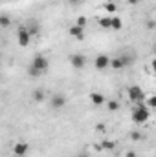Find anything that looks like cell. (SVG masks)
Returning <instances> with one entry per match:
<instances>
[{
    "instance_id": "obj_11",
    "label": "cell",
    "mask_w": 156,
    "mask_h": 157,
    "mask_svg": "<svg viewBox=\"0 0 156 157\" xmlns=\"http://www.w3.org/2000/svg\"><path fill=\"white\" fill-rule=\"evenodd\" d=\"M90 101H92V104H94V106H101V104L105 102V97H103V93L94 91V93H90Z\"/></svg>"
},
{
    "instance_id": "obj_21",
    "label": "cell",
    "mask_w": 156,
    "mask_h": 157,
    "mask_svg": "<svg viewBox=\"0 0 156 157\" xmlns=\"http://www.w3.org/2000/svg\"><path fill=\"white\" fill-rule=\"evenodd\" d=\"M76 26H79V28H84V26H86V18H84V17H79L77 20H76Z\"/></svg>"
},
{
    "instance_id": "obj_10",
    "label": "cell",
    "mask_w": 156,
    "mask_h": 157,
    "mask_svg": "<svg viewBox=\"0 0 156 157\" xmlns=\"http://www.w3.org/2000/svg\"><path fill=\"white\" fill-rule=\"evenodd\" d=\"M68 35H70V37H74L76 40H83V39H84V28H79V26L74 24V26H70V28H68Z\"/></svg>"
},
{
    "instance_id": "obj_19",
    "label": "cell",
    "mask_w": 156,
    "mask_h": 157,
    "mask_svg": "<svg viewBox=\"0 0 156 157\" xmlns=\"http://www.w3.org/2000/svg\"><path fill=\"white\" fill-rule=\"evenodd\" d=\"M107 108H109L110 112H117V110H119V102H117V101H109V102H107Z\"/></svg>"
},
{
    "instance_id": "obj_22",
    "label": "cell",
    "mask_w": 156,
    "mask_h": 157,
    "mask_svg": "<svg viewBox=\"0 0 156 157\" xmlns=\"http://www.w3.org/2000/svg\"><path fill=\"white\" fill-rule=\"evenodd\" d=\"M154 106H156V99H154V97H151V99L147 101V108H149V110H153Z\"/></svg>"
},
{
    "instance_id": "obj_6",
    "label": "cell",
    "mask_w": 156,
    "mask_h": 157,
    "mask_svg": "<svg viewBox=\"0 0 156 157\" xmlns=\"http://www.w3.org/2000/svg\"><path fill=\"white\" fill-rule=\"evenodd\" d=\"M68 60H70L72 68H76V70H83V68L86 66V57H84L83 53H72Z\"/></svg>"
},
{
    "instance_id": "obj_15",
    "label": "cell",
    "mask_w": 156,
    "mask_h": 157,
    "mask_svg": "<svg viewBox=\"0 0 156 157\" xmlns=\"http://www.w3.org/2000/svg\"><path fill=\"white\" fill-rule=\"evenodd\" d=\"M110 20H112V17H103V18H99V26L105 29H110Z\"/></svg>"
},
{
    "instance_id": "obj_14",
    "label": "cell",
    "mask_w": 156,
    "mask_h": 157,
    "mask_svg": "<svg viewBox=\"0 0 156 157\" xmlns=\"http://www.w3.org/2000/svg\"><path fill=\"white\" fill-rule=\"evenodd\" d=\"M101 148H103V150H109V152H112V150L116 148V144H114V141H109V139H105V141L101 143Z\"/></svg>"
},
{
    "instance_id": "obj_1",
    "label": "cell",
    "mask_w": 156,
    "mask_h": 157,
    "mask_svg": "<svg viewBox=\"0 0 156 157\" xmlns=\"http://www.w3.org/2000/svg\"><path fill=\"white\" fill-rule=\"evenodd\" d=\"M149 115H151V110L143 104V102H138L136 108L132 110V122L136 124H143L149 121Z\"/></svg>"
},
{
    "instance_id": "obj_23",
    "label": "cell",
    "mask_w": 156,
    "mask_h": 157,
    "mask_svg": "<svg viewBox=\"0 0 156 157\" xmlns=\"http://www.w3.org/2000/svg\"><path fill=\"white\" fill-rule=\"evenodd\" d=\"M130 135H132V139H134V141H140V139H142V137H143V135H142V133H140V132H132V133H130Z\"/></svg>"
},
{
    "instance_id": "obj_7",
    "label": "cell",
    "mask_w": 156,
    "mask_h": 157,
    "mask_svg": "<svg viewBox=\"0 0 156 157\" xmlns=\"http://www.w3.org/2000/svg\"><path fill=\"white\" fill-rule=\"evenodd\" d=\"M109 64H110V57H109V55H97L96 60H94L96 70H107Z\"/></svg>"
},
{
    "instance_id": "obj_13",
    "label": "cell",
    "mask_w": 156,
    "mask_h": 157,
    "mask_svg": "<svg viewBox=\"0 0 156 157\" xmlns=\"http://www.w3.org/2000/svg\"><path fill=\"white\" fill-rule=\"evenodd\" d=\"M121 28H123V22H121V18H119V17H112V20H110V29L119 31Z\"/></svg>"
},
{
    "instance_id": "obj_8",
    "label": "cell",
    "mask_w": 156,
    "mask_h": 157,
    "mask_svg": "<svg viewBox=\"0 0 156 157\" xmlns=\"http://www.w3.org/2000/svg\"><path fill=\"white\" fill-rule=\"evenodd\" d=\"M28 150H30V144L24 143V141H20V143H17V144L13 146V154L17 157H24L28 154Z\"/></svg>"
},
{
    "instance_id": "obj_24",
    "label": "cell",
    "mask_w": 156,
    "mask_h": 157,
    "mask_svg": "<svg viewBox=\"0 0 156 157\" xmlns=\"http://www.w3.org/2000/svg\"><path fill=\"white\" fill-rule=\"evenodd\" d=\"M125 157H138V155H136V152H127Z\"/></svg>"
},
{
    "instance_id": "obj_17",
    "label": "cell",
    "mask_w": 156,
    "mask_h": 157,
    "mask_svg": "<svg viewBox=\"0 0 156 157\" xmlns=\"http://www.w3.org/2000/svg\"><path fill=\"white\" fill-rule=\"evenodd\" d=\"M44 97H46V95H44V90H35V91H33V101L42 102V101H44Z\"/></svg>"
},
{
    "instance_id": "obj_5",
    "label": "cell",
    "mask_w": 156,
    "mask_h": 157,
    "mask_svg": "<svg viewBox=\"0 0 156 157\" xmlns=\"http://www.w3.org/2000/svg\"><path fill=\"white\" fill-rule=\"evenodd\" d=\"M50 106H51V110H63L66 106V97L63 93H53L50 97Z\"/></svg>"
},
{
    "instance_id": "obj_4",
    "label": "cell",
    "mask_w": 156,
    "mask_h": 157,
    "mask_svg": "<svg viewBox=\"0 0 156 157\" xmlns=\"http://www.w3.org/2000/svg\"><path fill=\"white\" fill-rule=\"evenodd\" d=\"M17 42H18V46H22V48L30 46V42H31V35L28 33L26 26H18V29H17Z\"/></svg>"
},
{
    "instance_id": "obj_3",
    "label": "cell",
    "mask_w": 156,
    "mask_h": 157,
    "mask_svg": "<svg viewBox=\"0 0 156 157\" xmlns=\"http://www.w3.org/2000/svg\"><path fill=\"white\" fill-rule=\"evenodd\" d=\"M127 95H129V99H130L134 104L145 101V93H143V90H142L140 86H130V88H127Z\"/></svg>"
},
{
    "instance_id": "obj_27",
    "label": "cell",
    "mask_w": 156,
    "mask_h": 157,
    "mask_svg": "<svg viewBox=\"0 0 156 157\" xmlns=\"http://www.w3.org/2000/svg\"><path fill=\"white\" fill-rule=\"evenodd\" d=\"M81 0H70V4H79Z\"/></svg>"
},
{
    "instance_id": "obj_9",
    "label": "cell",
    "mask_w": 156,
    "mask_h": 157,
    "mask_svg": "<svg viewBox=\"0 0 156 157\" xmlns=\"http://www.w3.org/2000/svg\"><path fill=\"white\" fill-rule=\"evenodd\" d=\"M26 29H28V33H30L31 37H39L40 35V24L35 18H31V20L26 24Z\"/></svg>"
},
{
    "instance_id": "obj_16",
    "label": "cell",
    "mask_w": 156,
    "mask_h": 157,
    "mask_svg": "<svg viewBox=\"0 0 156 157\" xmlns=\"http://www.w3.org/2000/svg\"><path fill=\"white\" fill-rule=\"evenodd\" d=\"M0 26H2V28H9V26H11V17L0 15Z\"/></svg>"
},
{
    "instance_id": "obj_2",
    "label": "cell",
    "mask_w": 156,
    "mask_h": 157,
    "mask_svg": "<svg viewBox=\"0 0 156 157\" xmlns=\"http://www.w3.org/2000/svg\"><path fill=\"white\" fill-rule=\"evenodd\" d=\"M30 66H33L35 70H39L40 73H44V71H48V68H50V60L44 57V55H40L37 53L33 59H31V62H30Z\"/></svg>"
},
{
    "instance_id": "obj_25",
    "label": "cell",
    "mask_w": 156,
    "mask_h": 157,
    "mask_svg": "<svg viewBox=\"0 0 156 157\" xmlns=\"http://www.w3.org/2000/svg\"><path fill=\"white\" fill-rule=\"evenodd\" d=\"M77 157H90V154H88V152H79Z\"/></svg>"
},
{
    "instance_id": "obj_26",
    "label": "cell",
    "mask_w": 156,
    "mask_h": 157,
    "mask_svg": "<svg viewBox=\"0 0 156 157\" xmlns=\"http://www.w3.org/2000/svg\"><path fill=\"white\" fill-rule=\"evenodd\" d=\"M127 2H129L130 6H136V4H138V0H127Z\"/></svg>"
},
{
    "instance_id": "obj_18",
    "label": "cell",
    "mask_w": 156,
    "mask_h": 157,
    "mask_svg": "<svg viewBox=\"0 0 156 157\" xmlns=\"http://www.w3.org/2000/svg\"><path fill=\"white\" fill-rule=\"evenodd\" d=\"M28 75H30V77H33V78H39L42 73H40L39 70H35L33 66H28Z\"/></svg>"
},
{
    "instance_id": "obj_28",
    "label": "cell",
    "mask_w": 156,
    "mask_h": 157,
    "mask_svg": "<svg viewBox=\"0 0 156 157\" xmlns=\"http://www.w3.org/2000/svg\"><path fill=\"white\" fill-rule=\"evenodd\" d=\"M138 2H142V0H138Z\"/></svg>"
},
{
    "instance_id": "obj_12",
    "label": "cell",
    "mask_w": 156,
    "mask_h": 157,
    "mask_svg": "<svg viewBox=\"0 0 156 157\" xmlns=\"http://www.w3.org/2000/svg\"><path fill=\"white\" fill-rule=\"evenodd\" d=\"M109 68H112V70H123L125 66H123V62H121V59H119V57H112V59H110Z\"/></svg>"
},
{
    "instance_id": "obj_20",
    "label": "cell",
    "mask_w": 156,
    "mask_h": 157,
    "mask_svg": "<svg viewBox=\"0 0 156 157\" xmlns=\"http://www.w3.org/2000/svg\"><path fill=\"white\" fill-rule=\"evenodd\" d=\"M105 9H107L109 13H114L117 7H116V4H114V2H107V4H105Z\"/></svg>"
}]
</instances>
